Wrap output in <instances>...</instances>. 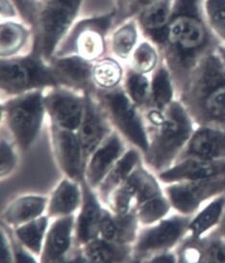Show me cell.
<instances>
[{
	"label": "cell",
	"mask_w": 225,
	"mask_h": 263,
	"mask_svg": "<svg viewBox=\"0 0 225 263\" xmlns=\"http://www.w3.org/2000/svg\"><path fill=\"white\" fill-rule=\"evenodd\" d=\"M222 42L210 28L204 0H174L167 39L160 50L169 68L176 96L184 91L202 59L217 51Z\"/></svg>",
	"instance_id": "obj_1"
},
{
	"label": "cell",
	"mask_w": 225,
	"mask_h": 263,
	"mask_svg": "<svg viewBox=\"0 0 225 263\" xmlns=\"http://www.w3.org/2000/svg\"><path fill=\"white\" fill-rule=\"evenodd\" d=\"M178 100L194 124L225 130V66L217 51L196 66Z\"/></svg>",
	"instance_id": "obj_2"
},
{
	"label": "cell",
	"mask_w": 225,
	"mask_h": 263,
	"mask_svg": "<svg viewBox=\"0 0 225 263\" xmlns=\"http://www.w3.org/2000/svg\"><path fill=\"white\" fill-rule=\"evenodd\" d=\"M194 121L179 100H174L163 110V120L151 125L146 162L162 173L171 168L194 132Z\"/></svg>",
	"instance_id": "obj_3"
},
{
	"label": "cell",
	"mask_w": 225,
	"mask_h": 263,
	"mask_svg": "<svg viewBox=\"0 0 225 263\" xmlns=\"http://www.w3.org/2000/svg\"><path fill=\"white\" fill-rule=\"evenodd\" d=\"M84 0H47L37 6L31 53L49 63L75 24Z\"/></svg>",
	"instance_id": "obj_4"
},
{
	"label": "cell",
	"mask_w": 225,
	"mask_h": 263,
	"mask_svg": "<svg viewBox=\"0 0 225 263\" xmlns=\"http://www.w3.org/2000/svg\"><path fill=\"white\" fill-rule=\"evenodd\" d=\"M59 86L49 63L33 53L1 58L0 88L2 93L18 96Z\"/></svg>",
	"instance_id": "obj_5"
},
{
	"label": "cell",
	"mask_w": 225,
	"mask_h": 263,
	"mask_svg": "<svg viewBox=\"0 0 225 263\" xmlns=\"http://www.w3.org/2000/svg\"><path fill=\"white\" fill-rule=\"evenodd\" d=\"M116 10L75 23L55 56L76 54L95 62L106 53L109 32L115 28Z\"/></svg>",
	"instance_id": "obj_6"
},
{
	"label": "cell",
	"mask_w": 225,
	"mask_h": 263,
	"mask_svg": "<svg viewBox=\"0 0 225 263\" xmlns=\"http://www.w3.org/2000/svg\"><path fill=\"white\" fill-rule=\"evenodd\" d=\"M2 115L16 144L27 149L35 141L46 112L43 90L15 96L2 103Z\"/></svg>",
	"instance_id": "obj_7"
},
{
	"label": "cell",
	"mask_w": 225,
	"mask_h": 263,
	"mask_svg": "<svg viewBox=\"0 0 225 263\" xmlns=\"http://www.w3.org/2000/svg\"><path fill=\"white\" fill-rule=\"evenodd\" d=\"M93 96L109 121L126 139L146 154L149 147L148 133L139 114V107L128 97L125 88L118 86L112 90L95 89Z\"/></svg>",
	"instance_id": "obj_8"
},
{
	"label": "cell",
	"mask_w": 225,
	"mask_h": 263,
	"mask_svg": "<svg viewBox=\"0 0 225 263\" xmlns=\"http://www.w3.org/2000/svg\"><path fill=\"white\" fill-rule=\"evenodd\" d=\"M190 215H174L141 232L134 247V258L142 260L175 246L189 232Z\"/></svg>",
	"instance_id": "obj_9"
},
{
	"label": "cell",
	"mask_w": 225,
	"mask_h": 263,
	"mask_svg": "<svg viewBox=\"0 0 225 263\" xmlns=\"http://www.w3.org/2000/svg\"><path fill=\"white\" fill-rule=\"evenodd\" d=\"M165 191L171 206L180 214L191 216L202 202L225 193V176L174 182Z\"/></svg>",
	"instance_id": "obj_10"
},
{
	"label": "cell",
	"mask_w": 225,
	"mask_h": 263,
	"mask_svg": "<svg viewBox=\"0 0 225 263\" xmlns=\"http://www.w3.org/2000/svg\"><path fill=\"white\" fill-rule=\"evenodd\" d=\"M46 111L52 124L70 130H76L85 110V96L62 86L50 88L45 96Z\"/></svg>",
	"instance_id": "obj_11"
},
{
	"label": "cell",
	"mask_w": 225,
	"mask_h": 263,
	"mask_svg": "<svg viewBox=\"0 0 225 263\" xmlns=\"http://www.w3.org/2000/svg\"><path fill=\"white\" fill-rule=\"evenodd\" d=\"M50 68L59 86L76 92H94L93 80V62L76 54L54 56Z\"/></svg>",
	"instance_id": "obj_12"
},
{
	"label": "cell",
	"mask_w": 225,
	"mask_h": 263,
	"mask_svg": "<svg viewBox=\"0 0 225 263\" xmlns=\"http://www.w3.org/2000/svg\"><path fill=\"white\" fill-rule=\"evenodd\" d=\"M85 110L78 128L77 137L83 151L85 163L95 149L110 135L108 118L103 112L93 92H86Z\"/></svg>",
	"instance_id": "obj_13"
},
{
	"label": "cell",
	"mask_w": 225,
	"mask_h": 263,
	"mask_svg": "<svg viewBox=\"0 0 225 263\" xmlns=\"http://www.w3.org/2000/svg\"><path fill=\"white\" fill-rule=\"evenodd\" d=\"M55 155L64 173L74 181H83L85 159L77 135L72 130L52 124Z\"/></svg>",
	"instance_id": "obj_14"
},
{
	"label": "cell",
	"mask_w": 225,
	"mask_h": 263,
	"mask_svg": "<svg viewBox=\"0 0 225 263\" xmlns=\"http://www.w3.org/2000/svg\"><path fill=\"white\" fill-rule=\"evenodd\" d=\"M173 2L174 0H154L135 16L142 36L158 47L159 51L166 43Z\"/></svg>",
	"instance_id": "obj_15"
},
{
	"label": "cell",
	"mask_w": 225,
	"mask_h": 263,
	"mask_svg": "<svg viewBox=\"0 0 225 263\" xmlns=\"http://www.w3.org/2000/svg\"><path fill=\"white\" fill-rule=\"evenodd\" d=\"M187 158L225 159V130L213 126L198 125L175 163Z\"/></svg>",
	"instance_id": "obj_16"
},
{
	"label": "cell",
	"mask_w": 225,
	"mask_h": 263,
	"mask_svg": "<svg viewBox=\"0 0 225 263\" xmlns=\"http://www.w3.org/2000/svg\"><path fill=\"white\" fill-rule=\"evenodd\" d=\"M225 176V159L208 160L201 158H187L168 170L159 174L165 183H174L185 180H197Z\"/></svg>",
	"instance_id": "obj_17"
},
{
	"label": "cell",
	"mask_w": 225,
	"mask_h": 263,
	"mask_svg": "<svg viewBox=\"0 0 225 263\" xmlns=\"http://www.w3.org/2000/svg\"><path fill=\"white\" fill-rule=\"evenodd\" d=\"M124 149L122 141L117 133H110L92 155L86 168V182L91 188L100 185L113 166L124 155Z\"/></svg>",
	"instance_id": "obj_18"
},
{
	"label": "cell",
	"mask_w": 225,
	"mask_h": 263,
	"mask_svg": "<svg viewBox=\"0 0 225 263\" xmlns=\"http://www.w3.org/2000/svg\"><path fill=\"white\" fill-rule=\"evenodd\" d=\"M83 194V206L78 217L76 239L80 245H86L97 238L100 232L102 209L91 187L85 179L81 182Z\"/></svg>",
	"instance_id": "obj_19"
},
{
	"label": "cell",
	"mask_w": 225,
	"mask_h": 263,
	"mask_svg": "<svg viewBox=\"0 0 225 263\" xmlns=\"http://www.w3.org/2000/svg\"><path fill=\"white\" fill-rule=\"evenodd\" d=\"M73 227L74 217L71 214L55 221L47 233L42 255L43 262H56L62 259L70 249Z\"/></svg>",
	"instance_id": "obj_20"
},
{
	"label": "cell",
	"mask_w": 225,
	"mask_h": 263,
	"mask_svg": "<svg viewBox=\"0 0 225 263\" xmlns=\"http://www.w3.org/2000/svg\"><path fill=\"white\" fill-rule=\"evenodd\" d=\"M138 222L136 212L112 215L107 210L102 209L99 232L101 238L119 244H129L136 238Z\"/></svg>",
	"instance_id": "obj_21"
},
{
	"label": "cell",
	"mask_w": 225,
	"mask_h": 263,
	"mask_svg": "<svg viewBox=\"0 0 225 263\" xmlns=\"http://www.w3.org/2000/svg\"><path fill=\"white\" fill-rule=\"evenodd\" d=\"M131 252L128 244L95 238L86 244L83 255L91 262H124L130 259Z\"/></svg>",
	"instance_id": "obj_22"
},
{
	"label": "cell",
	"mask_w": 225,
	"mask_h": 263,
	"mask_svg": "<svg viewBox=\"0 0 225 263\" xmlns=\"http://www.w3.org/2000/svg\"><path fill=\"white\" fill-rule=\"evenodd\" d=\"M139 161L140 156L136 149H130L117 160L99 185L103 201H107L112 192L125 182L139 165Z\"/></svg>",
	"instance_id": "obj_23"
},
{
	"label": "cell",
	"mask_w": 225,
	"mask_h": 263,
	"mask_svg": "<svg viewBox=\"0 0 225 263\" xmlns=\"http://www.w3.org/2000/svg\"><path fill=\"white\" fill-rule=\"evenodd\" d=\"M47 205V199L37 196L24 197L14 201L2 218L5 223L19 227L34 219L39 218Z\"/></svg>",
	"instance_id": "obj_24"
},
{
	"label": "cell",
	"mask_w": 225,
	"mask_h": 263,
	"mask_svg": "<svg viewBox=\"0 0 225 263\" xmlns=\"http://www.w3.org/2000/svg\"><path fill=\"white\" fill-rule=\"evenodd\" d=\"M32 36L24 24L5 20L0 24V53L1 58L16 56L24 48Z\"/></svg>",
	"instance_id": "obj_25"
},
{
	"label": "cell",
	"mask_w": 225,
	"mask_h": 263,
	"mask_svg": "<svg viewBox=\"0 0 225 263\" xmlns=\"http://www.w3.org/2000/svg\"><path fill=\"white\" fill-rule=\"evenodd\" d=\"M140 28L135 17H131L116 26L110 39L111 51L117 58L125 60L132 55L138 46Z\"/></svg>",
	"instance_id": "obj_26"
},
{
	"label": "cell",
	"mask_w": 225,
	"mask_h": 263,
	"mask_svg": "<svg viewBox=\"0 0 225 263\" xmlns=\"http://www.w3.org/2000/svg\"><path fill=\"white\" fill-rule=\"evenodd\" d=\"M175 95L176 91L171 72L162 61L156 68L151 78L150 107L165 110L174 101Z\"/></svg>",
	"instance_id": "obj_27"
},
{
	"label": "cell",
	"mask_w": 225,
	"mask_h": 263,
	"mask_svg": "<svg viewBox=\"0 0 225 263\" xmlns=\"http://www.w3.org/2000/svg\"><path fill=\"white\" fill-rule=\"evenodd\" d=\"M81 201L80 189L75 181L64 179L50 200L48 214L50 217L70 215Z\"/></svg>",
	"instance_id": "obj_28"
},
{
	"label": "cell",
	"mask_w": 225,
	"mask_h": 263,
	"mask_svg": "<svg viewBox=\"0 0 225 263\" xmlns=\"http://www.w3.org/2000/svg\"><path fill=\"white\" fill-rule=\"evenodd\" d=\"M225 210V193L214 198L209 204L196 216L192 217L189 232L193 237H202L205 233L218 224Z\"/></svg>",
	"instance_id": "obj_29"
},
{
	"label": "cell",
	"mask_w": 225,
	"mask_h": 263,
	"mask_svg": "<svg viewBox=\"0 0 225 263\" xmlns=\"http://www.w3.org/2000/svg\"><path fill=\"white\" fill-rule=\"evenodd\" d=\"M122 78V67L116 59L112 57H102L93 63V80L96 89H115L119 86Z\"/></svg>",
	"instance_id": "obj_30"
},
{
	"label": "cell",
	"mask_w": 225,
	"mask_h": 263,
	"mask_svg": "<svg viewBox=\"0 0 225 263\" xmlns=\"http://www.w3.org/2000/svg\"><path fill=\"white\" fill-rule=\"evenodd\" d=\"M124 88L128 97L138 107L148 109L150 107L151 80L148 79L147 74L131 68L126 72Z\"/></svg>",
	"instance_id": "obj_31"
},
{
	"label": "cell",
	"mask_w": 225,
	"mask_h": 263,
	"mask_svg": "<svg viewBox=\"0 0 225 263\" xmlns=\"http://www.w3.org/2000/svg\"><path fill=\"white\" fill-rule=\"evenodd\" d=\"M127 179L135 187L137 206L150 199L163 195L155 178L140 166H137Z\"/></svg>",
	"instance_id": "obj_32"
},
{
	"label": "cell",
	"mask_w": 225,
	"mask_h": 263,
	"mask_svg": "<svg viewBox=\"0 0 225 263\" xmlns=\"http://www.w3.org/2000/svg\"><path fill=\"white\" fill-rule=\"evenodd\" d=\"M47 217H39L30 222L19 226L16 229V237L34 254L39 255L42 243L47 230Z\"/></svg>",
	"instance_id": "obj_33"
},
{
	"label": "cell",
	"mask_w": 225,
	"mask_h": 263,
	"mask_svg": "<svg viewBox=\"0 0 225 263\" xmlns=\"http://www.w3.org/2000/svg\"><path fill=\"white\" fill-rule=\"evenodd\" d=\"M160 55L158 47L146 40L140 43L133 51L131 55L132 69L144 74L154 71L160 64Z\"/></svg>",
	"instance_id": "obj_34"
},
{
	"label": "cell",
	"mask_w": 225,
	"mask_h": 263,
	"mask_svg": "<svg viewBox=\"0 0 225 263\" xmlns=\"http://www.w3.org/2000/svg\"><path fill=\"white\" fill-rule=\"evenodd\" d=\"M171 203L163 195L150 199L137 206L136 214L142 224H152L161 220L170 211Z\"/></svg>",
	"instance_id": "obj_35"
},
{
	"label": "cell",
	"mask_w": 225,
	"mask_h": 263,
	"mask_svg": "<svg viewBox=\"0 0 225 263\" xmlns=\"http://www.w3.org/2000/svg\"><path fill=\"white\" fill-rule=\"evenodd\" d=\"M200 262H225V239L212 232L205 237H198Z\"/></svg>",
	"instance_id": "obj_36"
},
{
	"label": "cell",
	"mask_w": 225,
	"mask_h": 263,
	"mask_svg": "<svg viewBox=\"0 0 225 263\" xmlns=\"http://www.w3.org/2000/svg\"><path fill=\"white\" fill-rule=\"evenodd\" d=\"M204 12L210 28L225 45V0H204Z\"/></svg>",
	"instance_id": "obj_37"
},
{
	"label": "cell",
	"mask_w": 225,
	"mask_h": 263,
	"mask_svg": "<svg viewBox=\"0 0 225 263\" xmlns=\"http://www.w3.org/2000/svg\"><path fill=\"white\" fill-rule=\"evenodd\" d=\"M136 197V190L132 183L126 179L121 185L118 186L109 196L110 208L117 215L127 214L130 210V204Z\"/></svg>",
	"instance_id": "obj_38"
},
{
	"label": "cell",
	"mask_w": 225,
	"mask_h": 263,
	"mask_svg": "<svg viewBox=\"0 0 225 263\" xmlns=\"http://www.w3.org/2000/svg\"><path fill=\"white\" fill-rule=\"evenodd\" d=\"M0 169L1 177L8 175L15 168L16 163V155L14 147L7 140L1 139L0 147Z\"/></svg>",
	"instance_id": "obj_39"
},
{
	"label": "cell",
	"mask_w": 225,
	"mask_h": 263,
	"mask_svg": "<svg viewBox=\"0 0 225 263\" xmlns=\"http://www.w3.org/2000/svg\"><path fill=\"white\" fill-rule=\"evenodd\" d=\"M11 1L14 3L21 17L24 20L26 24H29L32 26L37 6H35L30 0H11Z\"/></svg>",
	"instance_id": "obj_40"
},
{
	"label": "cell",
	"mask_w": 225,
	"mask_h": 263,
	"mask_svg": "<svg viewBox=\"0 0 225 263\" xmlns=\"http://www.w3.org/2000/svg\"><path fill=\"white\" fill-rule=\"evenodd\" d=\"M0 5H1L0 13H1L2 18L4 17V20H6V18L15 17L16 15H18L17 10L11 0H1Z\"/></svg>",
	"instance_id": "obj_41"
},
{
	"label": "cell",
	"mask_w": 225,
	"mask_h": 263,
	"mask_svg": "<svg viewBox=\"0 0 225 263\" xmlns=\"http://www.w3.org/2000/svg\"><path fill=\"white\" fill-rule=\"evenodd\" d=\"M154 0H133L129 10H128V13H127V20H129L131 17H135L141 9L145 8L146 6H148V4H150Z\"/></svg>",
	"instance_id": "obj_42"
},
{
	"label": "cell",
	"mask_w": 225,
	"mask_h": 263,
	"mask_svg": "<svg viewBox=\"0 0 225 263\" xmlns=\"http://www.w3.org/2000/svg\"><path fill=\"white\" fill-rule=\"evenodd\" d=\"M0 243H1V248H0V251H1V257H0V260L1 262H11L12 261V255H11V249L9 247L8 241L6 239V236H5V233H3V232H1V240H0Z\"/></svg>",
	"instance_id": "obj_43"
},
{
	"label": "cell",
	"mask_w": 225,
	"mask_h": 263,
	"mask_svg": "<svg viewBox=\"0 0 225 263\" xmlns=\"http://www.w3.org/2000/svg\"><path fill=\"white\" fill-rule=\"evenodd\" d=\"M149 261H151V262H177L178 257L173 253H170L169 251H167V252H163L161 254L156 255L154 257L150 258Z\"/></svg>",
	"instance_id": "obj_44"
},
{
	"label": "cell",
	"mask_w": 225,
	"mask_h": 263,
	"mask_svg": "<svg viewBox=\"0 0 225 263\" xmlns=\"http://www.w3.org/2000/svg\"><path fill=\"white\" fill-rule=\"evenodd\" d=\"M14 254L16 257V261L17 262H34V261H36L34 257L26 254L22 248H19V246H16V248H15Z\"/></svg>",
	"instance_id": "obj_45"
},
{
	"label": "cell",
	"mask_w": 225,
	"mask_h": 263,
	"mask_svg": "<svg viewBox=\"0 0 225 263\" xmlns=\"http://www.w3.org/2000/svg\"><path fill=\"white\" fill-rule=\"evenodd\" d=\"M215 232L218 233L220 236H222L225 239V210L222 214V217L219 221V223L217 226V229L215 230Z\"/></svg>",
	"instance_id": "obj_46"
},
{
	"label": "cell",
	"mask_w": 225,
	"mask_h": 263,
	"mask_svg": "<svg viewBox=\"0 0 225 263\" xmlns=\"http://www.w3.org/2000/svg\"><path fill=\"white\" fill-rule=\"evenodd\" d=\"M217 53L220 57L221 61L223 62L225 66V45L222 44V45H220L219 47H217Z\"/></svg>",
	"instance_id": "obj_47"
},
{
	"label": "cell",
	"mask_w": 225,
	"mask_h": 263,
	"mask_svg": "<svg viewBox=\"0 0 225 263\" xmlns=\"http://www.w3.org/2000/svg\"><path fill=\"white\" fill-rule=\"evenodd\" d=\"M30 1H31L32 3H33L35 6H38L39 4L45 2V1H47V0H30Z\"/></svg>",
	"instance_id": "obj_48"
}]
</instances>
